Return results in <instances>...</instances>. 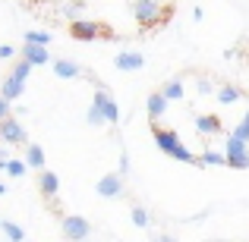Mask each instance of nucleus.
Returning a JSON list of instances; mask_svg holds the SVG:
<instances>
[{"instance_id": "nucleus-11", "label": "nucleus", "mask_w": 249, "mask_h": 242, "mask_svg": "<svg viewBox=\"0 0 249 242\" xmlns=\"http://www.w3.org/2000/svg\"><path fill=\"white\" fill-rule=\"evenodd\" d=\"M196 132L199 135H221L224 126H221V120L214 113H196Z\"/></svg>"}, {"instance_id": "nucleus-30", "label": "nucleus", "mask_w": 249, "mask_h": 242, "mask_svg": "<svg viewBox=\"0 0 249 242\" xmlns=\"http://www.w3.org/2000/svg\"><path fill=\"white\" fill-rule=\"evenodd\" d=\"M10 113H13V104L6 101L3 95H0V120H3V116H10Z\"/></svg>"}, {"instance_id": "nucleus-20", "label": "nucleus", "mask_w": 249, "mask_h": 242, "mask_svg": "<svg viewBox=\"0 0 249 242\" xmlns=\"http://www.w3.org/2000/svg\"><path fill=\"white\" fill-rule=\"evenodd\" d=\"M214 95H218L221 104H237L240 101V88H237V85H218Z\"/></svg>"}, {"instance_id": "nucleus-23", "label": "nucleus", "mask_w": 249, "mask_h": 242, "mask_svg": "<svg viewBox=\"0 0 249 242\" xmlns=\"http://www.w3.org/2000/svg\"><path fill=\"white\" fill-rule=\"evenodd\" d=\"M22 41H32V44H44V48H48V44H51V32H44V29L25 32V35H22Z\"/></svg>"}, {"instance_id": "nucleus-21", "label": "nucleus", "mask_w": 249, "mask_h": 242, "mask_svg": "<svg viewBox=\"0 0 249 242\" xmlns=\"http://www.w3.org/2000/svg\"><path fill=\"white\" fill-rule=\"evenodd\" d=\"M129 217H133V226H139V230H148V226H152V214L142 205H133V214H129Z\"/></svg>"}, {"instance_id": "nucleus-10", "label": "nucleus", "mask_w": 249, "mask_h": 242, "mask_svg": "<svg viewBox=\"0 0 249 242\" xmlns=\"http://www.w3.org/2000/svg\"><path fill=\"white\" fill-rule=\"evenodd\" d=\"M167 107H170V101L161 95V91H155V95L145 97V113H148V120H152V123H161V116L167 113Z\"/></svg>"}, {"instance_id": "nucleus-3", "label": "nucleus", "mask_w": 249, "mask_h": 242, "mask_svg": "<svg viewBox=\"0 0 249 242\" xmlns=\"http://www.w3.org/2000/svg\"><path fill=\"white\" fill-rule=\"evenodd\" d=\"M70 35L76 41H95V38H110V32L101 22H91V19H73L70 22Z\"/></svg>"}, {"instance_id": "nucleus-27", "label": "nucleus", "mask_w": 249, "mask_h": 242, "mask_svg": "<svg viewBox=\"0 0 249 242\" xmlns=\"http://www.w3.org/2000/svg\"><path fill=\"white\" fill-rule=\"evenodd\" d=\"M25 170H29L25 161H6V173L10 176H25Z\"/></svg>"}, {"instance_id": "nucleus-13", "label": "nucleus", "mask_w": 249, "mask_h": 242, "mask_svg": "<svg viewBox=\"0 0 249 242\" xmlns=\"http://www.w3.org/2000/svg\"><path fill=\"white\" fill-rule=\"evenodd\" d=\"M38 173H41V176H38V189H41V195H44V198H57V192H60V176H57V173H51V170H38Z\"/></svg>"}, {"instance_id": "nucleus-24", "label": "nucleus", "mask_w": 249, "mask_h": 242, "mask_svg": "<svg viewBox=\"0 0 249 242\" xmlns=\"http://www.w3.org/2000/svg\"><path fill=\"white\" fill-rule=\"evenodd\" d=\"M85 123L89 126H104V113L98 104H89V110H85Z\"/></svg>"}, {"instance_id": "nucleus-16", "label": "nucleus", "mask_w": 249, "mask_h": 242, "mask_svg": "<svg viewBox=\"0 0 249 242\" xmlns=\"http://www.w3.org/2000/svg\"><path fill=\"white\" fill-rule=\"evenodd\" d=\"M57 10H60V16H67L70 22H73V19H79L85 10H89V3H85V0H63L60 6H57Z\"/></svg>"}, {"instance_id": "nucleus-19", "label": "nucleus", "mask_w": 249, "mask_h": 242, "mask_svg": "<svg viewBox=\"0 0 249 242\" xmlns=\"http://www.w3.org/2000/svg\"><path fill=\"white\" fill-rule=\"evenodd\" d=\"M161 95H164L167 101H183V79L177 76V79L164 82V88H161Z\"/></svg>"}, {"instance_id": "nucleus-15", "label": "nucleus", "mask_w": 249, "mask_h": 242, "mask_svg": "<svg viewBox=\"0 0 249 242\" xmlns=\"http://www.w3.org/2000/svg\"><path fill=\"white\" fill-rule=\"evenodd\" d=\"M79 73H82V69H79L76 60H67V57H63V60H54V76H57V79H76Z\"/></svg>"}, {"instance_id": "nucleus-6", "label": "nucleus", "mask_w": 249, "mask_h": 242, "mask_svg": "<svg viewBox=\"0 0 249 242\" xmlns=\"http://www.w3.org/2000/svg\"><path fill=\"white\" fill-rule=\"evenodd\" d=\"M91 104H98L104 113V123H120V107H117V101L107 95V88H98L95 97H91Z\"/></svg>"}, {"instance_id": "nucleus-18", "label": "nucleus", "mask_w": 249, "mask_h": 242, "mask_svg": "<svg viewBox=\"0 0 249 242\" xmlns=\"http://www.w3.org/2000/svg\"><path fill=\"white\" fill-rule=\"evenodd\" d=\"M199 163H202V167H227V154H224V151H212V148H205V151L199 154Z\"/></svg>"}, {"instance_id": "nucleus-17", "label": "nucleus", "mask_w": 249, "mask_h": 242, "mask_svg": "<svg viewBox=\"0 0 249 242\" xmlns=\"http://www.w3.org/2000/svg\"><path fill=\"white\" fill-rule=\"evenodd\" d=\"M25 163H29L32 170H41V167H44V148L25 142Z\"/></svg>"}, {"instance_id": "nucleus-5", "label": "nucleus", "mask_w": 249, "mask_h": 242, "mask_svg": "<svg viewBox=\"0 0 249 242\" xmlns=\"http://www.w3.org/2000/svg\"><path fill=\"white\" fill-rule=\"evenodd\" d=\"M91 224L82 217V214H70L63 217V239H91Z\"/></svg>"}, {"instance_id": "nucleus-9", "label": "nucleus", "mask_w": 249, "mask_h": 242, "mask_svg": "<svg viewBox=\"0 0 249 242\" xmlns=\"http://www.w3.org/2000/svg\"><path fill=\"white\" fill-rule=\"evenodd\" d=\"M22 60H29L32 66H48L51 63V50L44 44H32V41H22V50H19Z\"/></svg>"}, {"instance_id": "nucleus-32", "label": "nucleus", "mask_w": 249, "mask_h": 242, "mask_svg": "<svg viewBox=\"0 0 249 242\" xmlns=\"http://www.w3.org/2000/svg\"><path fill=\"white\" fill-rule=\"evenodd\" d=\"M3 192H6V186H3V182H0V195H3Z\"/></svg>"}, {"instance_id": "nucleus-7", "label": "nucleus", "mask_w": 249, "mask_h": 242, "mask_svg": "<svg viewBox=\"0 0 249 242\" xmlns=\"http://www.w3.org/2000/svg\"><path fill=\"white\" fill-rule=\"evenodd\" d=\"M95 189H98V195H101V198H120V195H123V173L117 170V173L101 176Z\"/></svg>"}, {"instance_id": "nucleus-29", "label": "nucleus", "mask_w": 249, "mask_h": 242, "mask_svg": "<svg viewBox=\"0 0 249 242\" xmlns=\"http://www.w3.org/2000/svg\"><path fill=\"white\" fill-rule=\"evenodd\" d=\"M16 57V48L13 44H0V60H13Z\"/></svg>"}, {"instance_id": "nucleus-14", "label": "nucleus", "mask_w": 249, "mask_h": 242, "mask_svg": "<svg viewBox=\"0 0 249 242\" xmlns=\"http://www.w3.org/2000/svg\"><path fill=\"white\" fill-rule=\"evenodd\" d=\"M22 91H25V82L22 79H16V76H6L3 82H0V95L6 97V101H19V97H22Z\"/></svg>"}, {"instance_id": "nucleus-2", "label": "nucleus", "mask_w": 249, "mask_h": 242, "mask_svg": "<svg viewBox=\"0 0 249 242\" xmlns=\"http://www.w3.org/2000/svg\"><path fill=\"white\" fill-rule=\"evenodd\" d=\"M224 154H227V167L233 170H249V142L237 139V135H227L224 142Z\"/></svg>"}, {"instance_id": "nucleus-31", "label": "nucleus", "mask_w": 249, "mask_h": 242, "mask_svg": "<svg viewBox=\"0 0 249 242\" xmlns=\"http://www.w3.org/2000/svg\"><path fill=\"white\" fill-rule=\"evenodd\" d=\"M120 173H123V176L129 173V158H126V154H120Z\"/></svg>"}, {"instance_id": "nucleus-22", "label": "nucleus", "mask_w": 249, "mask_h": 242, "mask_svg": "<svg viewBox=\"0 0 249 242\" xmlns=\"http://www.w3.org/2000/svg\"><path fill=\"white\" fill-rule=\"evenodd\" d=\"M0 230H3V236L13 239V242H22L25 239V230L19 224H13V220H0Z\"/></svg>"}, {"instance_id": "nucleus-28", "label": "nucleus", "mask_w": 249, "mask_h": 242, "mask_svg": "<svg viewBox=\"0 0 249 242\" xmlns=\"http://www.w3.org/2000/svg\"><path fill=\"white\" fill-rule=\"evenodd\" d=\"M196 91H199V95H212V91H214L212 79H205V76H202V79H196Z\"/></svg>"}, {"instance_id": "nucleus-25", "label": "nucleus", "mask_w": 249, "mask_h": 242, "mask_svg": "<svg viewBox=\"0 0 249 242\" xmlns=\"http://www.w3.org/2000/svg\"><path fill=\"white\" fill-rule=\"evenodd\" d=\"M29 73H32V63L19 57V63L13 66V73H10V76H16V79H22V82H25V79H29Z\"/></svg>"}, {"instance_id": "nucleus-12", "label": "nucleus", "mask_w": 249, "mask_h": 242, "mask_svg": "<svg viewBox=\"0 0 249 242\" xmlns=\"http://www.w3.org/2000/svg\"><path fill=\"white\" fill-rule=\"evenodd\" d=\"M152 139H155V145H158V151H164V154H170L174 145H180V135H177L174 129H164V126H155Z\"/></svg>"}, {"instance_id": "nucleus-8", "label": "nucleus", "mask_w": 249, "mask_h": 242, "mask_svg": "<svg viewBox=\"0 0 249 242\" xmlns=\"http://www.w3.org/2000/svg\"><path fill=\"white\" fill-rule=\"evenodd\" d=\"M114 66L123 69V73H139V69H145V54H139V50H120L114 57Z\"/></svg>"}, {"instance_id": "nucleus-4", "label": "nucleus", "mask_w": 249, "mask_h": 242, "mask_svg": "<svg viewBox=\"0 0 249 242\" xmlns=\"http://www.w3.org/2000/svg\"><path fill=\"white\" fill-rule=\"evenodd\" d=\"M0 139H3L6 145H25V142H29V132H25V126L19 120H13V113H10V116L0 120Z\"/></svg>"}, {"instance_id": "nucleus-1", "label": "nucleus", "mask_w": 249, "mask_h": 242, "mask_svg": "<svg viewBox=\"0 0 249 242\" xmlns=\"http://www.w3.org/2000/svg\"><path fill=\"white\" fill-rule=\"evenodd\" d=\"M129 10H133L136 22H139L142 29H152V25H158L161 19L167 16V10L158 3V0H133V3H129Z\"/></svg>"}, {"instance_id": "nucleus-26", "label": "nucleus", "mask_w": 249, "mask_h": 242, "mask_svg": "<svg viewBox=\"0 0 249 242\" xmlns=\"http://www.w3.org/2000/svg\"><path fill=\"white\" fill-rule=\"evenodd\" d=\"M233 135H237V139H243V142H249V110L243 113V120L237 123V129H233Z\"/></svg>"}]
</instances>
